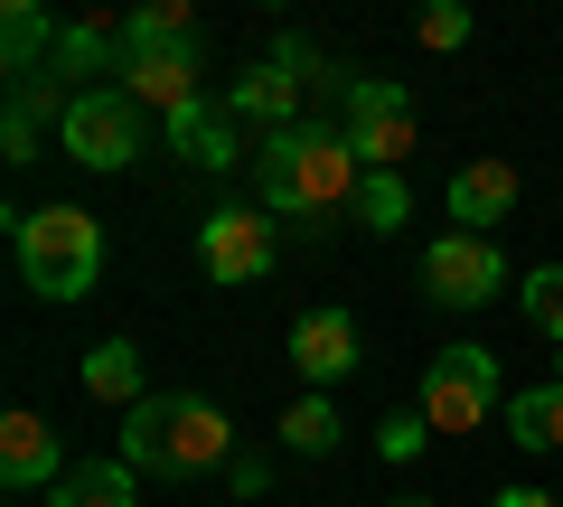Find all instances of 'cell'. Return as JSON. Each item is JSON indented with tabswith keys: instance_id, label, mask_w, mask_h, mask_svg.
<instances>
[{
	"instance_id": "6da1fadb",
	"label": "cell",
	"mask_w": 563,
	"mask_h": 507,
	"mask_svg": "<svg viewBox=\"0 0 563 507\" xmlns=\"http://www.w3.org/2000/svg\"><path fill=\"white\" fill-rule=\"evenodd\" d=\"M254 179H263V207H273V217L320 225V217H339V207H357L366 161L347 151L339 122H301V132H273V142L254 151Z\"/></svg>"
},
{
	"instance_id": "7a4b0ae2",
	"label": "cell",
	"mask_w": 563,
	"mask_h": 507,
	"mask_svg": "<svg viewBox=\"0 0 563 507\" xmlns=\"http://www.w3.org/2000/svg\"><path fill=\"white\" fill-rule=\"evenodd\" d=\"M122 470H151V480L235 470V423H225L207 395H151V405L122 414Z\"/></svg>"
},
{
	"instance_id": "3957f363",
	"label": "cell",
	"mask_w": 563,
	"mask_h": 507,
	"mask_svg": "<svg viewBox=\"0 0 563 507\" xmlns=\"http://www.w3.org/2000/svg\"><path fill=\"white\" fill-rule=\"evenodd\" d=\"M10 244H20V273H29L38 301H85L95 273H103V225L85 207H20Z\"/></svg>"
},
{
	"instance_id": "277c9868",
	"label": "cell",
	"mask_w": 563,
	"mask_h": 507,
	"mask_svg": "<svg viewBox=\"0 0 563 507\" xmlns=\"http://www.w3.org/2000/svg\"><path fill=\"white\" fill-rule=\"evenodd\" d=\"M198 264H207V283H263V273L282 264V217L263 198H225V207H207V225H198Z\"/></svg>"
},
{
	"instance_id": "5b68a950",
	"label": "cell",
	"mask_w": 563,
	"mask_h": 507,
	"mask_svg": "<svg viewBox=\"0 0 563 507\" xmlns=\"http://www.w3.org/2000/svg\"><path fill=\"white\" fill-rule=\"evenodd\" d=\"M339 132H347V151H357L366 169H404V161H413V142H422L413 95H404V85H385V76H347Z\"/></svg>"
},
{
	"instance_id": "8992f818",
	"label": "cell",
	"mask_w": 563,
	"mask_h": 507,
	"mask_svg": "<svg viewBox=\"0 0 563 507\" xmlns=\"http://www.w3.org/2000/svg\"><path fill=\"white\" fill-rule=\"evenodd\" d=\"M488 414H498V357L479 339L432 348V366H422V423L432 432H479Z\"/></svg>"
},
{
	"instance_id": "52a82bcc",
	"label": "cell",
	"mask_w": 563,
	"mask_h": 507,
	"mask_svg": "<svg viewBox=\"0 0 563 507\" xmlns=\"http://www.w3.org/2000/svg\"><path fill=\"white\" fill-rule=\"evenodd\" d=\"M57 142H66V161H76V169H132V151H141V103L122 95V85H85V95L66 103Z\"/></svg>"
},
{
	"instance_id": "ba28073f",
	"label": "cell",
	"mask_w": 563,
	"mask_h": 507,
	"mask_svg": "<svg viewBox=\"0 0 563 507\" xmlns=\"http://www.w3.org/2000/svg\"><path fill=\"white\" fill-rule=\"evenodd\" d=\"M422 301L432 310H488L507 291V254L488 235H432V254H422Z\"/></svg>"
},
{
	"instance_id": "9c48e42d",
	"label": "cell",
	"mask_w": 563,
	"mask_h": 507,
	"mask_svg": "<svg viewBox=\"0 0 563 507\" xmlns=\"http://www.w3.org/2000/svg\"><path fill=\"white\" fill-rule=\"evenodd\" d=\"M113 85L141 103V113H188V103H207L198 85H207V47H122V66H113Z\"/></svg>"
},
{
	"instance_id": "30bf717a",
	"label": "cell",
	"mask_w": 563,
	"mask_h": 507,
	"mask_svg": "<svg viewBox=\"0 0 563 507\" xmlns=\"http://www.w3.org/2000/svg\"><path fill=\"white\" fill-rule=\"evenodd\" d=\"M66 442H57V423H47V414H0V488H57L66 480Z\"/></svg>"
},
{
	"instance_id": "8fae6325",
	"label": "cell",
	"mask_w": 563,
	"mask_h": 507,
	"mask_svg": "<svg viewBox=\"0 0 563 507\" xmlns=\"http://www.w3.org/2000/svg\"><path fill=\"white\" fill-rule=\"evenodd\" d=\"M301 95H310V85L291 76V66L263 57V66H244V76L225 85V113H235V122H263V142H273V132H301Z\"/></svg>"
},
{
	"instance_id": "7c38bea8",
	"label": "cell",
	"mask_w": 563,
	"mask_h": 507,
	"mask_svg": "<svg viewBox=\"0 0 563 507\" xmlns=\"http://www.w3.org/2000/svg\"><path fill=\"white\" fill-rule=\"evenodd\" d=\"M291 366H301L310 386H339L347 366H357V310H339V301L301 310V329H291Z\"/></svg>"
},
{
	"instance_id": "4fadbf2b",
	"label": "cell",
	"mask_w": 563,
	"mask_h": 507,
	"mask_svg": "<svg viewBox=\"0 0 563 507\" xmlns=\"http://www.w3.org/2000/svg\"><path fill=\"white\" fill-rule=\"evenodd\" d=\"M451 217H461V235H488V225H507L517 217V169L507 161H470V169H451Z\"/></svg>"
},
{
	"instance_id": "5bb4252c",
	"label": "cell",
	"mask_w": 563,
	"mask_h": 507,
	"mask_svg": "<svg viewBox=\"0 0 563 507\" xmlns=\"http://www.w3.org/2000/svg\"><path fill=\"white\" fill-rule=\"evenodd\" d=\"M169 151H179L188 169H225V161H235V113H225V103H188V113H169Z\"/></svg>"
},
{
	"instance_id": "9a60e30c",
	"label": "cell",
	"mask_w": 563,
	"mask_h": 507,
	"mask_svg": "<svg viewBox=\"0 0 563 507\" xmlns=\"http://www.w3.org/2000/svg\"><path fill=\"white\" fill-rule=\"evenodd\" d=\"M85 395H95V405H151V395H141V348L132 339H103V348H85Z\"/></svg>"
},
{
	"instance_id": "2e32d148",
	"label": "cell",
	"mask_w": 563,
	"mask_h": 507,
	"mask_svg": "<svg viewBox=\"0 0 563 507\" xmlns=\"http://www.w3.org/2000/svg\"><path fill=\"white\" fill-rule=\"evenodd\" d=\"M122 47H198V10L188 0H141V10H122L113 20Z\"/></svg>"
},
{
	"instance_id": "e0dca14e",
	"label": "cell",
	"mask_w": 563,
	"mask_h": 507,
	"mask_svg": "<svg viewBox=\"0 0 563 507\" xmlns=\"http://www.w3.org/2000/svg\"><path fill=\"white\" fill-rule=\"evenodd\" d=\"M507 442H517V451H563V386L507 395Z\"/></svg>"
},
{
	"instance_id": "ac0fdd59",
	"label": "cell",
	"mask_w": 563,
	"mask_h": 507,
	"mask_svg": "<svg viewBox=\"0 0 563 507\" xmlns=\"http://www.w3.org/2000/svg\"><path fill=\"white\" fill-rule=\"evenodd\" d=\"M47 507H141V498H132V470L122 461H76L47 488Z\"/></svg>"
},
{
	"instance_id": "d6986e66",
	"label": "cell",
	"mask_w": 563,
	"mask_h": 507,
	"mask_svg": "<svg viewBox=\"0 0 563 507\" xmlns=\"http://www.w3.org/2000/svg\"><path fill=\"white\" fill-rule=\"evenodd\" d=\"M66 103L76 95H47V85H20V95H10V122H0V151H10V161H38V122H66Z\"/></svg>"
},
{
	"instance_id": "ffe728a7",
	"label": "cell",
	"mask_w": 563,
	"mask_h": 507,
	"mask_svg": "<svg viewBox=\"0 0 563 507\" xmlns=\"http://www.w3.org/2000/svg\"><path fill=\"white\" fill-rule=\"evenodd\" d=\"M282 451H291V461H329V451H339V405H329V395H301V405L282 414Z\"/></svg>"
},
{
	"instance_id": "44dd1931",
	"label": "cell",
	"mask_w": 563,
	"mask_h": 507,
	"mask_svg": "<svg viewBox=\"0 0 563 507\" xmlns=\"http://www.w3.org/2000/svg\"><path fill=\"white\" fill-rule=\"evenodd\" d=\"M0 38H10V66H38V57H57V20H47L38 0H10V10H0Z\"/></svg>"
},
{
	"instance_id": "7402d4cb",
	"label": "cell",
	"mask_w": 563,
	"mask_h": 507,
	"mask_svg": "<svg viewBox=\"0 0 563 507\" xmlns=\"http://www.w3.org/2000/svg\"><path fill=\"white\" fill-rule=\"evenodd\" d=\"M357 217L376 225V235H395V225L413 217V188H404L395 169H366V188H357Z\"/></svg>"
},
{
	"instance_id": "603a6c76",
	"label": "cell",
	"mask_w": 563,
	"mask_h": 507,
	"mask_svg": "<svg viewBox=\"0 0 563 507\" xmlns=\"http://www.w3.org/2000/svg\"><path fill=\"white\" fill-rule=\"evenodd\" d=\"M517 301H526V320H536L544 339L563 348V264H536V273H526V291H517Z\"/></svg>"
},
{
	"instance_id": "cb8c5ba5",
	"label": "cell",
	"mask_w": 563,
	"mask_h": 507,
	"mask_svg": "<svg viewBox=\"0 0 563 507\" xmlns=\"http://www.w3.org/2000/svg\"><path fill=\"white\" fill-rule=\"evenodd\" d=\"M413 38L432 47V57H451V47H470V10H461V0H422V20H413Z\"/></svg>"
},
{
	"instance_id": "d4e9b609",
	"label": "cell",
	"mask_w": 563,
	"mask_h": 507,
	"mask_svg": "<svg viewBox=\"0 0 563 507\" xmlns=\"http://www.w3.org/2000/svg\"><path fill=\"white\" fill-rule=\"evenodd\" d=\"M225 488H235V498H263V488H273V461H263V451H235V470H225Z\"/></svg>"
},
{
	"instance_id": "484cf974",
	"label": "cell",
	"mask_w": 563,
	"mask_h": 507,
	"mask_svg": "<svg viewBox=\"0 0 563 507\" xmlns=\"http://www.w3.org/2000/svg\"><path fill=\"white\" fill-rule=\"evenodd\" d=\"M413 442H422V414H395L385 423V461H413Z\"/></svg>"
},
{
	"instance_id": "4316f807",
	"label": "cell",
	"mask_w": 563,
	"mask_h": 507,
	"mask_svg": "<svg viewBox=\"0 0 563 507\" xmlns=\"http://www.w3.org/2000/svg\"><path fill=\"white\" fill-rule=\"evenodd\" d=\"M488 507H563V498H554V488H526V480H517V488H498Z\"/></svg>"
},
{
	"instance_id": "83f0119b",
	"label": "cell",
	"mask_w": 563,
	"mask_h": 507,
	"mask_svg": "<svg viewBox=\"0 0 563 507\" xmlns=\"http://www.w3.org/2000/svg\"><path fill=\"white\" fill-rule=\"evenodd\" d=\"M554 386H563V348H554Z\"/></svg>"
},
{
	"instance_id": "f1b7e54d",
	"label": "cell",
	"mask_w": 563,
	"mask_h": 507,
	"mask_svg": "<svg viewBox=\"0 0 563 507\" xmlns=\"http://www.w3.org/2000/svg\"><path fill=\"white\" fill-rule=\"evenodd\" d=\"M404 507H432V498H404Z\"/></svg>"
}]
</instances>
